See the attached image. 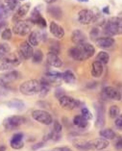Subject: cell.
I'll return each mask as SVG.
<instances>
[{
  "instance_id": "83f0119b",
  "label": "cell",
  "mask_w": 122,
  "mask_h": 151,
  "mask_svg": "<svg viewBox=\"0 0 122 151\" xmlns=\"http://www.w3.org/2000/svg\"><path fill=\"white\" fill-rule=\"evenodd\" d=\"M88 120H87L85 119L84 116H75L74 119H73V124L75 125V126L79 127V128H87L88 125Z\"/></svg>"
},
{
  "instance_id": "484cf974",
  "label": "cell",
  "mask_w": 122,
  "mask_h": 151,
  "mask_svg": "<svg viewBox=\"0 0 122 151\" xmlns=\"http://www.w3.org/2000/svg\"><path fill=\"white\" fill-rule=\"evenodd\" d=\"M99 135H100V137H102L105 139H108V141H110V139H114L116 137V132L111 128L102 129V130L99 131Z\"/></svg>"
},
{
  "instance_id": "30bf717a",
  "label": "cell",
  "mask_w": 122,
  "mask_h": 151,
  "mask_svg": "<svg viewBox=\"0 0 122 151\" xmlns=\"http://www.w3.org/2000/svg\"><path fill=\"white\" fill-rule=\"evenodd\" d=\"M78 21L83 25L93 23L95 21V14L92 10L83 9L78 13Z\"/></svg>"
},
{
  "instance_id": "5b68a950",
  "label": "cell",
  "mask_w": 122,
  "mask_h": 151,
  "mask_svg": "<svg viewBox=\"0 0 122 151\" xmlns=\"http://www.w3.org/2000/svg\"><path fill=\"white\" fill-rule=\"evenodd\" d=\"M33 26H34V23H33V21L31 19L20 20V21H17V22L14 24L13 30L14 34L23 37L29 34V33H31Z\"/></svg>"
},
{
  "instance_id": "d590c367",
  "label": "cell",
  "mask_w": 122,
  "mask_h": 151,
  "mask_svg": "<svg viewBox=\"0 0 122 151\" xmlns=\"http://www.w3.org/2000/svg\"><path fill=\"white\" fill-rule=\"evenodd\" d=\"M81 114H82L81 116H84L87 120H90V119H92V117H93V116H92L91 112L87 108L86 106L82 107V109H81Z\"/></svg>"
},
{
  "instance_id": "8992f818",
  "label": "cell",
  "mask_w": 122,
  "mask_h": 151,
  "mask_svg": "<svg viewBox=\"0 0 122 151\" xmlns=\"http://www.w3.org/2000/svg\"><path fill=\"white\" fill-rule=\"evenodd\" d=\"M26 122V119L24 116H9L7 119H4L3 121V126L6 129V130L12 131L14 130L20 126V125L24 124Z\"/></svg>"
},
{
  "instance_id": "816d5d0a",
  "label": "cell",
  "mask_w": 122,
  "mask_h": 151,
  "mask_svg": "<svg viewBox=\"0 0 122 151\" xmlns=\"http://www.w3.org/2000/svg\"><path fill=\"white\" fill-rule=\"evenodd\" d=\"M0 151H6V146L5 145H0Z\"/></svg>"
},
{
  "instance_id": "f1b7e54d",
  "label": "cell",
  "mask_w": 122,
  "mask_h": 151,
  "mask_svg": "<svg viewBox=\"0 0 122 151\" xmlns=\"http://www.w3.org/2000/svg\"><path fill=\"white\" fill-rule=\"evenodd\" d=\"M30 8H31L30 3H25V4L18 7L17 12V18L23 17L24 16H26L29 11H30Z\"/></svg>"
},
{
  "instance_id": "d4e9b609",
  "label": "cell",
  "mask_w": 122,
  "mask_h": 151,
  "mask_svg": "<svg viewBox=\"0 0 122 151\" xmlns=\"http://www.w3.org/2000/svg\"><path fill=\"white\" fill-rule=\"evenodd\" d=\"M7 105H8L9 108L16 109V110H18V111H22V110L25 108V103L22 100H20V99H17V98L10 100L8 103H7Z\"/></svg>"
},
{
  "instance_id": "52a82bcc",
  "label": "cell",
  "mask_w": 122,
  "mask_h": 151,
  "mask_svg": "<svg viewBox=\"0 0 122 151\" xmlns=\"http://www.w3.org/2000/svg\"><path fill=\"white\" fill-rule=\"evenodd\" d=\"M59 103L62 109L66 110V111H71L76 108H78L81 105V102L78 99H75L71 96H67V95H64L61 98H59Z\"/></svg>"
},
{
  "instance_id": "7a4b0ae2",
  "label": "cell",
  "mask_w": 122,
  "mask_h": 151,
  "mask_svg": "<svg viewBox=\"0 0 122 151\" xmlns=\"http://www.w3.org/2000/svg\"><path fill=\"white\" fill-rule=\"evenodd\" d=\"M104 30L108 37L122 34V17H112L104 24Z\"/></svg>"
},
{
  "instance_id": "8d00e7d4",
  "label": "cell",
  "mask_w": 122,
  "mask_h": 151,
  "mask_svg": "<svg viewBox=\"0 0 122 151\" xmlns=\"http://www.w3.org/2000/svg\"><path fill=\"white\" fill-rule=\"evenodd\" d=\"M9 51H10V46L8 45H5V43L0 45V61L9 53Z\"/></svg>"
},
{
  "instance_id": "b9f144b4",
  "label": "cell",
  "mask_w": 122,
  "mask_h": 151,
  "mask_svg": "<svg viewBox=\"0 0 122 151\" xmlns=\"http://www.w3.org/2000/svg\"><path fill=\"white\" fill-rule=\"evenodd\" d=\"M116 120H114V125L118 128V129H122V114H119L118 115V116L116 117V119H114Z\"/></svg>"
},
{
  "instance_id": "cb8c5ba5",
  "label": "cell",
  "mask_w": 122,
  "mask_h": 151,
  "mask_svg": "<svg viewBox=\"0 0 122 151\" xmlns=\"http://www.w3.org/2000/svg\"><path fill=\"white\" fill-rule=\"evenodd\" d=\"M92 142V147L96 150H103L106 149L107 147L110 145V142L108 139H97L95 141L91 142Z\"/></svg>"
},
{
  "instance_id": "c3c4849f",
  "label": "cell",
  "mask_w": 122,
  "mask_h": 151,
  "mask_svg": "<svg viewBox=\"0 0 122 151\" xmlns=\"http://www.w3.org/2000/svg\"><path fill=\"white\" fill-rule=\"evenodd\" d=\"M103 13L109 14H110V8H109V7H105V8L103 9Z\"/></svg>"
},
{
  "instance_id": "f546056e",
  "label": "cell",
  "mask_w": 122,
  "mask_h": 151,
  "mask_svg": "<svg viewBox=\"0 0 122 151\" xmlns=\"http://www.w3.org/2000/svg\"><path fill=\"white\" fill-rule=\"evenodd\" d=\"M62 80L66 84H74L76 82V76L71 70H65L62 73Z\"/></svg>"
},
{
  "instance_id": "db71d44e",
  "label": "cell",
  "mask_w": 122,
  "mask_h": 151,
  "mask_svg": "<svg viewBox=\"0 0 122 151\" xmlns=\"http://www.w3.org/2000/svg\"><path fill=\"white\" fill-rule=\"evenodd\" d=\"M19 1H25V0H19Z\"/></svg>"
},
{
  "instance_id": "e0dca14e",
  "label": "cell",
  "mask_w": 122,
  "mask_h": 151,
  "mask_svg": "<svg viewBox=\"0 0 122 151\" xmlns=\"http://www.w3.org/2000/svg\"><path fill=\"white\" fill-rule=\"evenodd\" d=\"M10 145L14 149H21L24 146L23 142V134L22 133H17L13 136V138L11 139Z\"/></svg>"
},
{
  "instance_id": "2e32d148",
  "label": "cell",
  "mask_w": 122,
  "mask_h": 151,
  "mask_svg": "<svg viewBox=\"0 0 122 151\" xmlns=\"http://www.w3.org/2000/svg\"><path fill=\"white\" fill-rule=\"evenodd\" d=\"M96 42V45L97 46H99L100 48L103 49H108L113 47L114 45V40L112 38V37H103V38H98L97 40H95Z\"/></svg>"
},
{
  "instance_id": "ffe728a7",
  "label": "cell",
  "mask_w": 122,
  "mask_h": 151,
  "mask_svg": "<svg viewBox=\"0 0 122 151\" xmlns=\"http://www.w3.org/2000/svg\"><path fill=\"white\" fill-rule=\"evenodd\" d=\"M71 40H72V42L74 45H81V43H84L86 42V35L83 31L79 30V29H76V30L73 31L72 35H71Z\"/></svg>"
},
{
  "instance_id": "277c9868",
  "label": "cell",
  "mask_w": 122,
  "mask_h": 151,
  "mask_svg": "<svg viewBox=\"0 0 122 151\" xmlns=\"http://www.w3.org/2000/svg\"><path fill=\"white\" fill-rule=\"evenodd\" d=\"M19 55V54H18ZM16 53H8L0 61V70L9 71L20 64L21 57Z\"/></svg>"
},
{
  "instance_id": "d6986e66",
  "label": "cell",
  "mask_w": 122,
  "mask_h": 151,
  "mask_svg": "<svg viewBox=\"0 0 122 151\" xmlns=\"http://www.w3.org/2000/svg\"><path fill=\"white\" fill-rule=\"evenodd\" d=\"M50 32L51 34H52L55 38L57 39H62L65 37V30L64 28H62V26H60L59 24H57L56 22H54V21H52V22L50 23Z\"/></svg>"
},
{
  "instance_id": "60d3db41",
  "label": "cell",
  "mask_w": 122,
  "mask_h": 151,
  "mask_svg": "<svg viewBox=\"0 0 122 151\" xmlns=\"http://www.w3.org/2000/svg\"><path fill=\"white\" fill-rule=\"evenodd\" d=\"M52 130L54 132H56V133H62V124L59 122V121H54V126H53V129Z\"/></svg>"
},
{
  "instance_id": "7402d4cb",
  "label": "cell",
  "mask_w": 122,
  "mask_h": 151,
  "mask_svg": "<svg viewBox=\"0 0 122 151\" xmlns=\"http://www.w3.org/2000/svg\"><path fill=\"white\" fill-rule=\"evenodd\" d=\"M73 145L77 149L82 151H88L92 149V142L88 141H84V139H77V141L73 142Z\"/></svg>"
},
{
  "instance_id": "7bdbcfd3",
  "label": "cell",
  "mask_w": 122,
  "mask_h": 151,
  "mask_svg": "<svg viewBox=\"0 0 122 151\" xmlns=\"http://www.w3.org/2000/svg\"><path fill=\"white\" fill-rule=\"evenodd\" d=\"M90 39L91 40H95L96 38H98L99 37V30L98 28H93L92 30L90 31Z\"/></svg>"
},
{
  "instance_id": "f5cc1de1",
  "label": "cell",
  "mask_w": 122,
  "mask_h": 151,
  "mask_svg": "<svg viewBox=\"0 0 122 151\" xmlns=\"http://www.w3.org/2000/svg\"><path fill=\"white\" fill-rule=\"evenodd\" d=\"M78 1H80V2H88V0H78Z\"/></svg>"
},
{
  "instance_id": "e575fe53",
  "label": "cell",
  "mask_w": 122,
  "mask_h": 151,
  "mask_svg": "<svg viewBox=\"0 0 122 151\" xmlns=\"http://www.w3.org/2000/svg\"><path fill=\"white\" fill-rule=\"evenodd\" d=\"M5 6L8 8L9 11H14L17 8L18 0H4Z\"/></svg>"
},
{
  "instance_id": "f35d334b",
  "label": "cell",
  "mask_w": 122,
  "mask_h": 151,
  "mask_svg": "<svg viewBox=\"0 0 122 151\" xmlns=\"http://www.w3.org/2000/svg\"><path fill=\"white\" fill-rule=\"evenodd\" d=\"M8 13H9L8 8L4 5L0 4V20L4 19V18L8 17Z\"/></svg>"
},
{
  "instance_id": "bcb514c9",
  "label": "cell",
  "mask_w": 122,
  "mask_h": 151,
  "mask_svg": "<svg viewBox=\"0 0 122 151\" xmlns=\"http://www.w3.org/2000/svg\"><path fill=\"white\" fill-rule=\"evenodd\" d=\"M53 151H72V150L67 146H62V147H56V148L53 149Z\"/></svg>"
},
{
  "instance_id": "ac0fdd59",
  "label": "cell",
  "mask_w": 122,
  "mask_h": 151,
  "mask_svg": "<svg viewBox=\"0 0 122 151\" xmlns=\"http://www.w3.org/2000/svg\"><path fill=\"white\" fill-rule=\"evenodd\" d=\"M47 63L53 68H62L64 65V63L59 57V55L51 52L47 54Z\"/></svg>"
},
{
  "instance_id": "1f68e13d",
  "label": "cell",
  "mask_w": 122,
  "mask_h": 151,
  "mask_svg": "<svg viewBox=\"0 0 122 151\" xmlns=\"http://www.w3.org/2000/svg\"><path fill=\"white\" fill-rule=\"evenodd\" d=\"M50 91V85L46 83L43 79L40 81V91L39 93V95L40 97H45Z\"/></svg>"
},
{
  "instance_id": "9c48e42d",
  "label": "cell",
  "mask_w": 122,
  "mask_h": 151,
  "mask_svg": "<svg viewBox=\"0 0 122 151\" xmlns=\"http://www.w3.org/2000/svg\"><path fill=\"white\" fill-rule=\"evenodd\" d=\"M19 72H17V70H9L0 74V87L7 88L8 85L19 78Z\"/></svg>"
},
{
  "instance_id": "74e56055",
  "label": "cell",
  "mask_w": 122,
  "mask_h": 151,
  "mask_svg": "<svg viewBox=\"0 0 122 151\" xmlns=\"http://www.w3.org/2000/svg\"><path fill=\"white\" fill-rule=\"evenodd\" d=\"M60 51H61L60 43H59V42H53V43H51L50 47H49V52L59 55V54H60Z\"/></svg>"
},
{
  "instance_id": "603a6c76",
  "label": "cell",
  "mask_w": 122,
  "mask_h": 151,
  "mask_svg": "<svg viewBox=\"0 0 122 151\" xmlns=\"http://www.w3.org/2000/svg\"><path fill=\"white\" fill-rule=\"evenodd\" d=\"M103 70H104V68H103V65L101 63H99L97 61L93 62L91 67V75L95 77V78H98L100 77L103 73Z\"/></svg>"
},
{
  "instance_id": "6da1fadb",
  "label": "cell",
  "mask_w": 122,
  "mask_h": 151,
  "mask_svg": "<svg viewBox=\"0 0 122 151\" xmlns=\"http://www.w3.org/2000/svg\"><path fill=\"white\" fill-rule=\"evenodd\" d=\"M95 53V48L94 46L90 45V43L84 42L78 45L69 50V55L71 58L75 61L83 62L86 61L88 59L92 57Z\"/></svg>"
},
{
  "instance_id": "681fc988",
  "label": "cell",
  "mask_w": 122,
  "mask_h": 151,
  "mask_svg": "<svg viewBox=\"0 0 122 151\" xmlns=\"http://www.w3.org/2000/svg\"><path fill=\"white\" fill-rule=\"evenodd\" d=\"M5 25H6V22H5V21H2V22H0V31L2 30V28H4Z\"/></svg>"
},
{
  "instance_id": "ba28073f",
  "label": "cell",
  "mask_w": 122,
  "mask_h": 151,
  "mask_svg": "<svg viewBox=\"0 0 122 151\" xmlns=\"http://www.w3.org/2000/svg\"><path fill=\"white\" fill-rule=\"evenodd\" d=\"M32 117L36 121L44 125H50L53 122V119L50 114L46 111H43V110H35V111H33Z\"/></svg>"
},
{
  "instance_id": "f907efd6",
  "label": "cell",
  "mask_w": 122,
  "mask_h": 151,
  "mask_svg": "<svg viewBox=\"0 0 122 151\" xmlns=\"http://www.w3.org/2000/svg\"><path fill=\"white\" fill-rule=\"evenodd\" d=\"M43 1H45L46 3H48V4H52V3L56 2L57 0H43Z\"/></svg>"
},
{
  "instance_id": "ee69618b",
  "label": "cell",
  "mask_w": 122,
  "mask_h": 151,
  "mask_svg": "<svg viewBox=\"0 0 122 151\" xmlns=\"http://www.w3.org/2000/svg\"><path fill=\"white\" fill-rule=\"evenodd\" d=\"M55 95H56V97L59 99L61 98L62 96H64L65 95V91L61 89V88H58V89L56 90V91H55Z\"/></svg>"
},
{
  "instance_id": "836d02e7",
  "label": "cell",
  "mask_w": 122,
  "mask_h": 151,
  "mask_svg": "<svg viewBox=\"0 0 122 151\" xmlns=\"http://www.w3.org/2000/svg\"><path fill=\"white\" fill-rule=\"evenodd\" d=\"M32 59H33V62L36 63V64H40V63H42V60H43V53H42V50L35 51V52L33 53Z\"/></svg>"
},
{
  "instance_id": "44dd1931",
  "label": "cell",
  "mask_w": 122,
  "mask_h": 151,
  "mask_svg": "<svg viewBox=\"0 0 122 151\" xmlns=\"http://www.w3.org/2000/svg\"><path fill=\"white\" fill-rule=\"evenodd\" d=\"M42 39H43L42 33H40L39 31H37V30L32 31L30 34H29L28 42L33 46H37V45H39V43L42 42Z\"/></svg>"
},
{
  "instance_id": "f6af8a7d",
  "label": "cell",
  "mask_w": 122,
  "mask_h": 151,
  "mask_svg": "<svg viewBox=\"0 0 122 151\" xmlns=\"http://www.w3.org/2000/svg\"><path fill=\"white\" fill-rule=\"evenodd\" d=\"M114 147H116V149L118 150V151L122 150V139H117V142L116 143V145H114Z\"/></svg>"
},
{
  "instance_id": "3957f363",
  "label": "cell",
  "mask_w": 122,
  "mask_h": 151,
  "mask_svg": "<svg viewBox=\"0 0 122 151\" xmlns=\"http://www.w3.org/2000/svg\"><path fill=\"white\" fill-rule=\"evenodd\" d=\"M40 91V81L32 79L25 81L19 86V91L24 95L32 96V95L39 94Z\"/></svg>"
},
{
  "instance_id": "4316f807",
  "label": "cell",
  "mask_w": 122,
  "mask_h": 151,
  "mask_svg": "<svg viewBox=\"0 0 122 151\" xmlns=\"http://www.w3.org/2000/svg\"><path fill=\"white\" fill-rule=\"evenodd\" d=\"M47 13L56 19H60L62 16V11L58 6H49L47 8Z\"/></svg>"
},
{
  "instance_id": "d6a6232c",
  "label": "cell",
  "mask_w": 122,
  "mask_h": 151,
  "mask_svg": "<svg viewBox=\"0 0 122 151\" xmlns=\"http://www.w3.org/2000/svg\"><path fill=\"white\" fill-rule=\"evenodd\" d=\"M120 114V109L119 107L116 105H113L110 107L109 109V116L111 119H116L118 116V115Z\"/></svg>"
},
{
  "instance_id": "4fadbf2b",
  "label": "cell",
  "mask_w": 122,
  "mask_h": 151,
  "mask_svg": "<svg viewBox=\"0 0 122 151\" xmlns=\"http://www.w3.org/2000/svg\"><path fill=\"white\" fill-rule=\"evenodd\" d=\"M96 110V121L95 126L97 128H101L105 125V108L100 102L94 104Z\"/></svg>"
},
{
  "instance_id": "7dc6e473",
  "label": "cell",
  "mask_w": 122,
  "mask_h": 151,
  "mask_svg": "<svg viewBox=\"0 0 122 151\" xmlns=\"http://www.w3.org/2000/svg\"><path fill=\"white\" fill-rule=\"evenodd\" d=\"M44 146V142H39V143H37L34 146H33V149L34 150H37L38 148H42V147Z\"/></svg>"
},
{
  "instance_id": "5bb4252c",
  "label": "cell",
  "mask_w": 122,
  "mask_h": 151,
  "mask_svg": "<svg viewBox=\"0 0 122 151\" xmlns=\"http://www.w3.org/2000/svg\"><path fill=\"white\" fill-rule=\"evenodd\" d=\"M33 53H34L33 47L28 42H22L19 45V47H18V54H19L21 59L28 60V59H30L33 56Z\"/></svg>"
},
{
  "instance_id": "ab89813d",
  "label": "cell",
  "mask_w": 122,
  "mask_h": 151,
  "mask_svg": "<svg viewBox=\"0 0 122 151\" xmlns=\"http://www.w3.org/2000/svg\"><path fill=\"white\" fill-rule=\"evenodd\" d=\"M1 37L3 40H11V38H12V31H11L9 28H5L2 32Z\"/></svg>"
},
{
  "instance_id": "7c38bea8",
  "label": "cell",
  "mask_w": 122,
  "mask_h": 151,
  "mask_svg": "<svg viewBox=\"0 0 122 151\" xmlns=\"http://www.w3.org/2000/svg\"><path fill=\"white\" fill-rule=\"evenodd\" d=\"M46 83L51 85H55V86H59L61 85L62 81V73L56 71V70H49L46 72L45 76L42 78Z\"/></svg>"
},
{
  "instance_id": "8fae6325",
  "label": "cell",
  "mask_w": 122,
  "mask_h": 151,
  "mask_svg": "<svg viewBox=\"0 0 122 151\" xmlns=\"http://www.w3.org/2000/svg\"><path fill=\"white\" fill-rule=\"evenodd\" d=\"M40 10H42V6H37L33 9L32 13H31V18L30 19L33 21V23L39 25V27L42 29H44L47 26L46 20L44 19V17L42 16V13H40Z\"/></svg>"
},
{
  "instance_id": "9a60e30c",
  "label": "cell",
  "mask_w": 122,
  "mask_h": 151,
  "mask_svg": "<svg viewBox=\"0 0 122 151\" xmlns=\"http://www.w3.org/2000/svg\"><path fill=\"white\" fill-rule=\"evenodd\" d=\"M102 93L106 98H109V99H111V100H116V101L121 100V93H120L119 90H117L113 87L104 88Z\"/></svg>"
},
{
  "instance_id": "4dcf8cb0",
  "label": "cell",
  "mask_w": 122,
  "mask_h": 151,
  "mask_svg": "<svg viewBox=\"0 0 122 151\" xmlns=\"http://www.w3.org/2000/svg\"><path fill=\"white\" fill-rule=\"evenodd\" d=\"M95 61L101 63L102 65H107L110 61V55L106 51H100V52L96 55Z\"/></svg>"
}]
</instances>
